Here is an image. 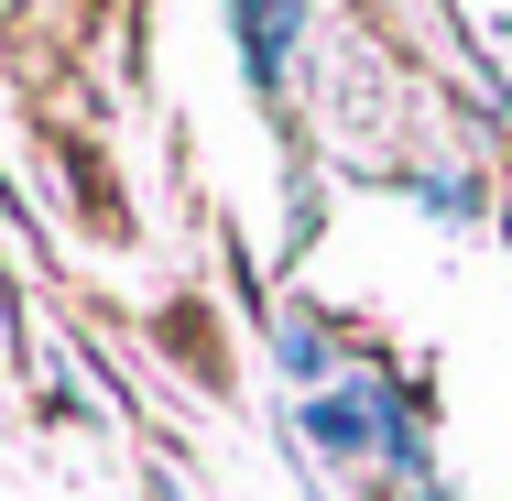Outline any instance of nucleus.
Returning <instances> with one entry per match:
<instances>
[{"label":"nucleus","instance_id":"nucleus-1","mask_svg":"<svg viewBox=\"0 0 512 501\" xmlns=\"http://www.w3.org/2000/svg\"><path fill=\"white\" fill-rule=\"evenodd\" d=\"M240 22H251L262 66H273V55H284V33H295V0H240Z\"/></svg>","mask_w":512,"mask_h":501}]
</instances>
